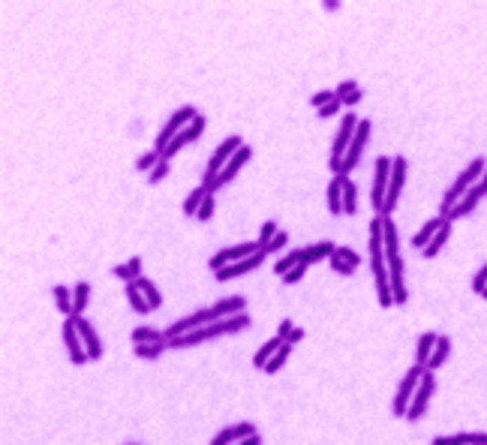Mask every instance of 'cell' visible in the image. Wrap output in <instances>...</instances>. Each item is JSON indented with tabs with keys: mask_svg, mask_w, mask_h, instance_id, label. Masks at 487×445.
Masks as SVG:
<instances>
[{
	"mask_svg": "<svg viewBox=\"0 0 487 445\" xmlns=\"http://www.w3.org/2000/svg\"><path fill=\"white\" fill-rule=\"evenodd\" d=\"M382 247H385V265H388V280H391L394 304H406L409 298L406 265H403V256H400V235L394 217H382Z\"/></svg>",
	"mask_w": 487,
	"mask_h": 445,
	"instance_id": "1",
	"label": "cell"
},
{
	"mask_svg": "<svg viewBox=\"0 0 487 445\" xmlns=\"http://www.w3.org/2000/svg\"><path fill=\"white\" fill-rule=\"evenodd\" d=\"M367 250H370V271H373V280H376L379 304H382V307H394L391 280H388V265H385V247H382V217H373V220H370Z\"/></svg>",
	"mask_w": 487,
	"mask_h": 445,
	"instance_id": "2",
	"label": "cell"
},
{
	"mask_svg": "<svg viewBox=\"0 0 487 445\" xmlns=\"http://www.w3.org/2000/svg\"><path fill=\"white\" fill-rule=\"evenodd\" d=\"M244 328H250V313H238V316H229V319H220V322H211V325L196 328V331L178 337V340H169V349H189V346L217 340V337L238 334V331H244Z\"/></svg>",
	"mask_w": 487,
	"mask_h": 445,
	"instance_id": "3",
	"label": "cell"
},
{
	"mask_svg": "<svg viewBox=\"0 0 487 445\" xmlns=\"http://www.w3.org/2000/svg\"><path fill=\"white\" fill-rule=\"evenodd\" d=\"M484 172H487V156H475V160H469V163H466V169L451 180V187H448V189H445L442 205H439V217L448 220V214H451L454 208H457L460 199H464L469 189L475 187V180H481Z\"/></svg>",
	"mask_w": 487,
	"mask_h": 445,
	"instance_id": "4",
	"label": "cell"
},
{
	"mask_svg": "<svg viewBox=\"0 0 487 445\" xmlns=\"http://www.w3.org/2000/svg\"><path fill=\"white\" fill-rule=\"evenodd\" d=\"M244 147V138L241 136H226L222 142L214 147V154H211V160H208V166H205V175H202V184L205 187H211L214 180H217V175L222 169H226V163L232 160V156L238 154Z\"/></svg>",
	"mask_w": 487,
	"mask_h": 445,
	"instance_id": "5",
	"label": "cell"
},
{
	"mask_svg": "<svg viewBox=\"0 0 487 445\" xmlns=\"http://www.w3.org/2000/svg\"><path fill=\"white\" fill-rule=\"evenodd\" d=\"M406 175H409V160L406 156H391V180H388V193H385V205L379 217H394V208L400 202V193L406 187Z\"/></svg>",
	"mask_w": 487,
	"mask_h": 445,
	"instance_id": "6",
	"label": "cell"
},
{
	"mask_svg": "<svg viewBox=\"0 0 487 445\" xmlns=\"http://www.w3.org/2000/svg\"><path fill=\"white\" fill-rule=\"evenodd\" d=\"M358 123L361 118L355 112H346L343 114V121H340V130H337V136H334V145H331V172L337 175L343 166V156L346 151H349V145H352V138H355V130H358Z\"/></svg>",
	"mask_w": 487,
	"mask_h": 445,
	"instance_id": "7",
	"label": "cell"
},
{
	"mask_svg": "<svg viewBox=\"0 0 487 445\" xmlns=\"http://www.w3.org/2000/svg\"><path fill=\"white\" fill-rule=\"evenodd\" d=\"M196 114H199V112H196V105H180L178 112H172V118H169L166 123H163V130H160V133H156V142H154L156 151H166V147H169V145L178 138L180 130L193 123Z\"/></svg>",
	"mask_w": 487,
	"mask_h": 445,
	"instance_id": "8",
	"label": "cell"
},
{
	"mask_svg": "<svg viewBox=\"0 0 487 445\" xmlns=\"http://www.w3.org/2000/svg\"><path fill=\"white\" fill-rule=\"evenodd\" d=\"M424 373H427V370L418 367V364H412L406 370V376H403L400 389H397V394H394V403H391V409H394V415H397V418H406V409H409L412 397H415L418 382H421V376H424Z\"/></svg>",
	"mask_w": 487,
	"mask_h": 445,
	"instance_id": "9",
	"label": "cell"
},
{
	"mask_svg": "<svg viewBox=\"0 0 487 445\" xmlns=\"http://www.w3.org/2000/svg\"><path fill=\"white\" fill-rule=\"evenodd\" d=\"M388 180H391V156H379L376 166H373V180H370V205L376 208V217L382 214Z\"/></svg>",
	"mask_w": 487,
	"mask_h": 445,
	"instance_id": "10",
	"label": "cell"
},
{
	"mask_svg": "<svg viewBox=\"0 0 487 445\" xmlns=\"http://www.w3.org/2000/svg\"><path fill=\"white\" fill-rule=\"evenodd\" d=\"M370 130H373V127H370V121L361 118L358 130H355V138H352L349 151H346V156H343V166H340V172H337V175H352V172L358 169L361 156H364V147H367V142H370Z\"/></svg>",
	"mask_w": 487,
	"mask_h": 445,
	"instance_id": "11",
	"label": "cell"
},
{
	"mask_svg": "<svg viewBox=\"0 0 487 445\" xmlns=\"http://www.w3.org/2000/svg\"><path fill=\"white\" fill-rule=\"evenodd\" d=\"M253 253H259V244L256 241H241V244H232V247H222L220 253H214L211 262H208V268L217 274L220 268H226V265H235V262H241L247 256H253Z\"/></svg>",
	"mask_w": 487,
	"mask_h": 445,
	"instance_id": "12",
	"label": "cell"
},
{
	"mask_svg": "<svg viewBox=\"0 0 487 445\" xmlns=\"http://www.w3.org/2000/svg\"><path fill=\"white\" fill-rule=\"evenodd\" d=\"M436 394V376L427 370L424 376H421V382H418V391H415V397H412L409 403V409H406V422H418L421 415L427 412V406H431V397Z\"/></svg>",
	"mask_w": 487,
	"mask_h": 445,
	"instance_id": "13",
	"label": "cell"
},
{
	"mask_svg": "<svg viewBox=\"0 0 487 445\" xmlns=\"http://www.w3.org/2000/svg\"><path fill=\"white\" fill-rule=\"evenodd\" d=\"M63 346H67V352H70V361L76 367L81 364H87V349H85V340H81V334H79V325H76V316H70L67 322H63Z\"/></svg>",
	"mask_w": 487,
	"mask_h": 445,
	"instance_id": "14",
	"label": "cell"
},
{
	"mask_svg": "<svg viewBox=\"0 0 487 445\" xmlns=\"http://www.w3.org/2000/svg\"><path fill=\"white\" fill-rule=\"evenodd\" d=\"M250 156H253V147H250V145H244L241 151H238V154L232 156V160L226 163V169H222L220 175H217V180H214V184L208 187V193H217V189H222L226 184H232V180H235L238 175H241V169L247 166V163H250Z\"/></svg>",
	"mask_w": 487,
	"mask_h": 445,
	"instance_id": "15",
	"label": "cell"
},
{
	"mask_svg": "<svg viewBox=\"0 0 487 445\" xmlns=\"http://www.w3.org/2000/svg\"><path fill=\"white\" fill-rule=\"evenodd\" d=\"M268 262V253L265 250H259V253H253V256H247L241 262H235V265H226V268H220L217 274H214V280H220V283H226V280H238V277H247L250 271L256 268H262Z\"/></svg>",
	"mask_w": 487,
	"mask_h": 445,
	"instance_id": "16",
	"label": "cell"
},
{
	"mask_svg": "<svg viewBox=\"0 0 487 445\" xmlns=\"http://www.w3.org/2000/svg\"><path fill=\"white\" fill-rule=\"evenodd\" d=\"M205 123H208V121H205V114H196V118H193V123L180 130L175 142H172V145L166 147V151H163V160H169V163H172V156H175V154L180 151V147H187V145L199 142V138H202V133H205Z\"/></svg>",
	"mask_w": 487,
	"mask_h": 445,
	"instance_id": "17",
	"label": "cell"
},
{
	"mask_svg": "<svg viewBox=\"0 0 487 445\" xmlns=\"http://www.w3.org/2000/svg\"><path fill=\"white\" fill-rule=\"evenodd\" d=\"M484 196H487V172L481 175V180H475V187L469 189V193L464 196V199H460V205L457 208H454L451 214H448V220L454 222V220H460V217H466V214H473L478 205L484 202Z\"/></svg>",
	"mask_w": 487,
	"mask_h": 445,
	"instance_id": "18",
	"label": "cell"
},
{
	"mask_svg": "<svg viewBox=\"0 0 487 445\" xmlns=\"http://www.w3.org/2000/svg\"><path fill=\"white\" fill-rule=\"evenodd\" d=\"M250 436H256V424L253 422H238V424L222 427V431L211 439V445H238V442L250 439Z\"/></svg>",
	"mask_w": 487,
	"mask_h": 445,
	"instance_id": "19",
	"label": "cell"
},
{
	"mask_svg": "<svg viewBox=\"0 0 487 445\" xmlns=\"http://www.w3.org/2000/svg\"><path fill=\"white\" fill-rule=\"evenodd\" d=\"M76 325H79V334H81V340H85L87 358H90V361H100V358H103V337L96 334V328L90 325L85 316H76Z\"/></svg>",
	"mask_w": 487,
	"mask_h": 445,
	"instance_id": "20",
	"label": "cell"
},
{
	"mask_svg": "<svg viewBox=\"0 0 487 445\" xmlns=\"http://www.w3.org/2000/svg\"><path fill=\"white\" fill-rule=\"evenodd\" d=\"M431 445H487V433L460 431V433H448V436H436Z\"/></svg>",
	"mask_w": 487,
	"mask_h": 445,
	"instance_id": "21",
	"label": "cell"
},
{
	"mask_svg": "<svg viewBox=\"0 0 487 445\" xmlns=\"http://www.w3.org/2000/svg\"><path fill=\"white\" fill-rule=\"evenodd\" d=\"M442 222H445V217H433V220H427L424 226H421L418 232L412 235V247H415V250L421 253V250H424V247H427V244H431L433 238H436V232H439V229H442Z\"/></svg>",
	"mask_w": 487,
	"mask_h": 445,
	"instance_id": "22",
	"label": "cell"
},
{
	"mask_svg": "<svg viewBox=\"0 0 487 445\" xmlns=\"http://www.w3.org/2000/svg\"><path fill=\"white\" fill-rule=\"evenodd\" d=\"M334 250H337L334 241H316V244H310V247H301L304 265H313V262H322V259H331Z\"/></svg>",
	"mask_w": 487,
	"mask_h": 445,
	"instance_id": "23",
	"label": "cell"
},
{
	"mask_svg": "<svg viewBox=\"0 0 487 445\" xmlns=\"http://www.w3.org/2000/svg\"><path fill=\"white\" fill-rule=\"evenodd\" d=\"M286 340H283V337H280V334H274V337H268V340L265 343H262L259 346V349H256V355H253V367H259V370H265V364H268V361L271 358H274L277 355V349H280V346H283Z\"/></svg>",
	"mask_w": 487,
	"mask_h": 445,
	"instance_id": "24",
	"label": "cell"
},
{
	"mask_svg": "<svg viewBox=\"0 0 487 445\" xmlns=\"http://www.w3.org/2000/svg\"><path fill=\"white\" fill-rule=\"evenodd\" d=\"M436 340H439V334H436V331H427V334L418 337V343H415V364L418 367L427 370V361H431L433 349H436Z\"/></svg>",
	"mask_w": 487,
	"mask_h": 445,
	"instance_id": "25",
	"label": "cell"
},
{
	"mask_svg": "<svg viewBox=\"0 0 487 445\" xmlns=\"http://www.w3.org/2000/svg\"><path fill=\"white\" fill-rule=\"evenodd\" d=\"M112 277L123 280V283H136L138 277H142V256H133L127 262H121V265L112 268Z\"/></svg>",
	"mask_w": 487,
	"mask_h": 445,
	"instance_id": "26",
	"label": "cell"
},
{
	"mask_svg": "<svg viewBox=\"0 0 487 445\" xmlns=\"http://www.w3.org/2000/svg\"><path fill=\"white\" fill-rule=\"evenodd\" d=\"M340 187H343V214H358V187L349 175H340Z\"/></svg>",
	"mask_w": 487,
	"mask_h": 445,
	"instance_id": "27",
	"label": "cell"
},
{
	"mask_svg": "<svg viewBox=\"0 0 487 445\" xmlns=\"http://www.w3.org/2000/svg\"><path fill=\"white\" fill-rule=\"evenodd\" d=\"M87 304H90V283L87 280H79L72 286V316H85Z\"/></svg>",
	"mask_w": 487,
	"mask_h": 445,
	"instance_id": "28",
	"label": "cell"
},
{
	"mask_svg": "<svg viewBox=\"0 0 487 445\" xmlns=\"http://www.w3.org/2000/svg\"><path fill=\"white\" fill-rule=\"evenodd\" d=\"M448 355H451V337L448 334H439V340H436V349H433V355H431V361H427V370H439L445 361H448Z\"/></svg>",
	"mask_w": 487,
	"mask_h": 445,
	"instance_id": "29",
	"label": "cell"
},
{
	"mask_svg": "<svg viewBox=\"0 0 487 445\" xmlns=\"http://www.w3.org/2000/svg\"><path fill=\"white\" fill-rule=\"evenodd\" d=\"M123 295H127L129 307H133V310L138 313V316H147V313H154V310H151V304L145 301L142 289H138V283H127V289H123Z\"/></svg>",
	"mask_w": 487,
	"mask_h": 445,
	"instance_id": "30",
	"label": "cell"
},
{
	"mask_svg": "<svg viewBox=\"0 0 487 445\" xmlns=\"http://www.w3.org/2000/svg\"><path fill=\"white\" fill-rule=\"evenodd\" d=\"M208 196H211V193H208V187L199 184V187H196L193 193H189L187 199H184V205H180V211H184L187 217H196V214H199V208H202V202L208 199Z\"/></svg>",
	"mask_w": 487,
	"mask_h": 445,
	"instance_id": "31",
	"label": "cell"
},
{
	"mask_svg": "<svg viewBox=\"0 0 487 445\" xmlns=\"http://www.w3.org/2000/svg\"><path fill=\"white\" fill-rule=\"evenodd\" d=\"M448 235H451V220H445V222H442V229H439V232H436V238H433V241L424 247V250H421V256H424V259L439 256V250L445 247V241H448Z\"/></svg>",
	"mask_w": 487,
	"mask_h": 445,
	"instance_id": "32",
	"label": "cell"
},
{
	"mask_svg": "<svg viewBox=\"0 0 487 445\" xmlns=\"http://www.w3.org/2000/svg\"><path fill=\"white\" fill-rule=\"evenodd\" d=\"M166 349H169V340H160V343H136V346H133L136 358H142V361H156Z\"/></svg>",
	"mask_w": 487,
	"mask_h": 445,
	"instance_id": "33",
	"label": "cell"
},
{
	"mask_svg": "<svg viewBox=\"0 0 487 445\" xmlns=\"http://www.w3.org/2000/svg\"><path fill=\"white\" fill-rule=\"evenodd\" d=\"M328 211H331L334 217H340V214H343V187H340V175H334L331 184H328Z\"/></svg>",
	"mask_w": 487,
	"mask_h": 445,
	"instance_id": "34",
	"label": "cell"
},
{
	"mask_svg": "<svg viewBox=\"0 0 487 445\" xmlns=\"http://www.w3.org/2000/svg\"><path fill=\"white\" fill-rule=\"evenodd\" d=\"M298 265H304V253H301V247H298V250H289L283 259H277V262H274V274H277V277H283V274H289V271L298 268Z\"/></svg>",
	"mask_w": 487,
	"mask_h": 445,
	"instance_id": "35",
	"label": "cell"
},
{
	"mask_svg": "<svg viewBox=\"0 0 487 445\" xmlns=\"http://www.w3.org/2000/svg\"><path fill=\"white\" fill-rule=\"evenodd\" d=\"M129 340H133V346L136 343H160V340H166V331H156L151 325H138V328H133Z\"/></svg>",
	"mask_w": 487,
	"mask_h": 445,
	"instance_id": "36",
	"label": "cell"
},
{
	"mask_svg": "<svg viewBox=\"0 0 487 445\" xmlns=\"http://www.w3.org/2000/svg\"><path fill=\"white\" fill-rule=\"evenodd\" d=\"M292 349H295V346H292V343H283V346H280V349H277V355H274V358H271V361H268V364H265V370H262V373H268V376H274V373H277V370H283V367H286V361H289V358H292Z\"/></svg>",
	"mask_w": 487,
	"mask_h": 445,
	"instance_id": "37",
	"label": "cell"
},
{
	"mask_svg": "<svg viewBox=\"0 0 487 445\" xmlns=\"http://www.w3.org/2000/svg\"><path fill=\"white\" fill-rule=\"evenodd\" d=\"M136 283H138V289H142L145 301L151 304V310H160V307H163V295H160V289H156V286H154L147 277H138Z\"/></svg>",
	"mask_w": 487,
	"mask_h": 445,
	"instance_id": "38",
	"label": "cell"
},
{
	"mask_svg": "<svg viewBox=\"0 0 487 445\" xmlns=\"http://www.w3.org/2000/svg\"><path fill=\"white\" fill-rule=\"evenodd\" d=\"M52 295H54V304H57V310L63 313V316H72V289L70 286H54L52 289Z\"/></svg>",
	"mask_w": 487,
	"mask_h": 445,
	"instance_id": "39",
	"label": "cell"
},
{
	"mask_svg": "<svg viewBox=\"0 0 487 445\" xmlns=\"http://www.w3.org/2000/svg\"><path fill=\"white\" fill-rule=\"evenodd\" d=\"M160 163H163V151L151 147V151L142 154V156L136 160V169H138V172H145V175H151V172H154L156 166H160Z\"/></svg>",
	"mask_w": 487,
	"mask_h": 445,
	"instance_id": "40",
	"label": "cell"
},
{
	"mask_svg": "<svg viewBox=\"0 0 487 445\" xmlns=\"http://www.w3.org/2000/svg\"><path fill=\"white\" fill-rule=\"evenodd\" d=\"M277 232H280V229H277V222H274V220H265V222H262V232H259V238H256L259 250H265V247L277 238Z\"/></svg>",
	"mask_w": 487,
	"mask_h": 445,
	"instance_id": "41",
	"label": "cell"
},
{
	"mask_svg": "<svg viewBox=\"0 0 487 445\" xmlns=\"http://www.w3.org/2000/svg\"><path fill=\"white\" fill-rule=\"evenodd\" d=\"M334 256H337V259H343V262H349V265H355V268L361 265V253H355L352 247H340V244H337Z\"/></svg>",
	"mask_w": 487,
	"mask_h": 445,
	"instance_id": "42",
	"label": "cell"
},
{
	"mask_svg": "<svg viewBox=\"0 0 487 445\" xmlns=\"http://www.w3.org/2000/svg\"><path fill=\"white\" fill-rule=\"evenodd\" d=\"M214 211H217V199H214V193H211L208 199L202 202V208H199V214H196V220H199V222H208V220L214 217Z\"/></svg>",
	"mask_w": 487,
	"mask_h": 445,
	"instance_id": "43",
	"label": "cell"
},
{
	"mask_svg": "<svg viewBox=\"0 0 487 445\" xmlns=\"http://www.w3.org/2000/svg\"><path fill=\"white\" fill-rule=\"evenodd\" d=\"M169 172H172V163H169V160H163L160 166H156V169L151 172V175H147V184L154 187V184H160V180H166V178H169Z\"/></svg>",
	"mask_w": 487,
	"mask_h": 445,
	"instance_id": "44",
	"label": "cell"
},
{
	"mask_svg": "<svg viewBox=\"0 0 487 445\" xmlns=\"http://www.w3.org/2000/svg\"><path fill=\"white\" fill-rule=\"evenodd\" d=\"M334 100H337L334 90H316V94L310 96V105H313V109H322V105H328V103H334Z\"/></svg>",
	"mask_w": 487,
	"mask_h": 445,
	"instance_id": "45",
	"label": "cell"
},
{
	"mask_svg": "<svg viewBox=\"0 0 487 445\" xmlns=\"http://www.w3.org/2000/svg\"><path fill=\"white\" fill-rule=\"evenodd\" d=\"M328 265H331V271H334V274H340V277H352L355 274V265H349V262H343L337 256L328 259Z\"/></svg>",
	"mask_w": 487,
	"mask_h": 445,
	"instance_id": "46",
	"label": "cell"
},
{
	"mask_svg": "<svg viewBox=\"0 0 487 445\" xmlns=\"http://www.w3.org/2000/svg\"><path fill=\"white\" fill-rule=\"evenodd\" d=\"M286 247H289V235H286V232H277V238H274V241H271V244L265 247V253H268V256H274V253L286 250Z\"/></svg>",
	"mask_w": 487,
	"mask_h": 445,
	"instance_id": "47",
	"label": "cell"
},
{
	"mask_svg": "<svg viewBox=\"0 0 487 445\" xmlns=\"http://www.w3.org/2000/svg\"><path fill=\"white\" fill-rule=\"evenodd\" d=\"M358 87H361V85H358V81H355V79H346V81H340V87H337L334 94H337V100H346V96L355 94V90H358Z\"/></svg>",
	"mask_w": 487,
	"mask_h": 445,
	"instance_id": "48",
	"label": "cell"
},
{
	"mask_svg": "<svg viewBox=\"0 0 487 445\" xmlns=\"http://www.w3.org/2000/svg\"><path fill=\"white\" fill-rule=\"evenodd\" d=\"M307 268H310V265H298V268H292V271H289V274H283L280 280H283L286 286H295V283H298V280H304V274H307Z\"/></svg>",
	"mask_w": 487,
	"mask_h": 445,
	"instance_id": "49",
	"label": "cell"
},
{
	"mask_svg": "<svg viewBox=\"0 0 487 445\" xmlns=\"http://www.w3.org/2000/svg\"><path fill=\"white\" fill-rule=\"evenodd\" d=\"M484 289H487V262H484L481 268H478V274L473 277V292H478V295H481Z\"/></svg>",
	"mask_w": 487,
	"mask_h": 445,
	"instance_id": "50",
	"label": "cell"
},
{
	"mask_svg": "<svg viewBox=\"0 0 487 445\" xmlns=\"http://www.w3.org/2000/svg\"><path fill=\"white\" fill-rule=\"evenodd\" d=\"M340 109H343V103L334 100V103H328V105H322V109H316V114H319V118H334Z\"/></svg>",
	"mask_w": 487,
	"mask_h": 445,
	"instance_id": "51",
	"label": "cell"
},
{
	"mask_svg": "<svg viewBox=\"0 0 487 445\" xmlns=\"http://www.w3.org/2000/svg\"><path fill=\"white\" fill-rule=\"evenodd\" d=\"M361 100H364V90H355V94H349V96H346V100H340L343 103V109H355V105H358Z\"/></svg>",
	"mask_w": 487,
	"mask_h": 445,
	"instance_id": "52",
	"label": "cell"
},
{
	"mask_svg": "<svg viewBox=\"0 0 487 445\" xmlns=\"http://www.w3.org/2000/svg\"><path fill=\"white\" fill-rule=\"evenodd\" d=\"M292 328H295V322H292V319H283V322H280V328H277V334L283 337V340H289V334H292Z\"/></svg>",
	"mask_w": 487,
	"mask_h": 445,
	"instance_id": "53",
	"label": "cell"
},
{
	"mask_svg": "<svg viewBox=\"0 0 487 445\" xmlns=\"http://www.w3.org/2000/svg\"><path fill=\"white\" fill-rule=\"evenodd\" d=\"M301 340H304V328H298V325H295V328H292V334H289V340H286V343H292V346H298Z\"/></svg>",
	"mask_w": 487,
	"mask_h": 445,
	"instance_id": "54",
	"label": "cell"
},
{
	"mask_svg": "<svg viewBox=\"0 0 487 445\" xmlns=\"http://www.w3.org/2000/svg\"><path fill=\"white\" fill-rule=\"evenodd\" d=\"M322 6H325L328 12H337V10H340V3H337V0H325V3H322Z\"/></svg>",
	"mask_w": 487,
	"mask_h": 445,
	"instance_id": "55",
	"label": "cell"
},
{
	"mask_svg": "<svg viewBox=\"0 0 487 445\" xmlns=\"http://www.w3.org/2000/svg\"><path fill=\"white\" fill-rule=\"evenodd\" d=\"M238 445H262V436L256 433V436H250V439H244V442H238Z\"/></svg>",
	"mask_w": 487,
	"mask_h": 445,
	"instance_id": "56",
	"label": "cell"
},
{
	"mask_svg": "<svg viewBox=\"0 0 487 445\" xmlns=\"http://www.w3.org/2000/svg\"><path fill=\"white\" fill-rule=\"evenodd\" d=\"M481 298H484V301H487V289H484V292H481Z\"/></svg>",
	"mask_w": 487,
	"mask_h": 445,
	"instance_id": "57",
	"label": "cell"
},
{
	"mask_svg": "<svg viewBox=\"0 0 487 445\" xmlns=\"http://www.w3.org/2000/svg\"><path fill=\"white\" fill-rule=\"evenodd\" d=\"M129 445H138V442H129Z\"/></svg>",
	"mask_w": 487,
	"mask_h": 445,
	"instance_id": "58",
	"label": "cell"
}]
</instances>
